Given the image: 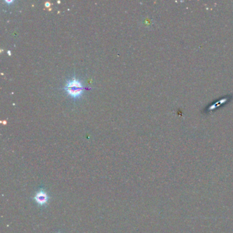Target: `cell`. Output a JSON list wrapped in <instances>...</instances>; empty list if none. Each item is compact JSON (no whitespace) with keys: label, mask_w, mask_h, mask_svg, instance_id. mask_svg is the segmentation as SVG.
Returning <instances> with one entry per match:
<instances>
[{"label":"cell","mask_w":233,"mask_h":233,"mask_svg":"<svg viewBox=\"0 0 233 233\" xmlns=\"http://www.w3.org/2000/svg\"><path fill=\"white\" fill-rule=\"evenodd\" d=\"M64 90L68 95L74 99H77L81 96L84 90V87L79 80L73 78L66 82Z\"/></svg>","instance_id":"1"},{"label":"cell","mask_w":233,"mask_h":233,"mask_svg":"<svg viewBox=\"0 0 233 233\" xmlns=\"http://www.w3.org/2000/svg\"><path fill=\"white\" fill-rule=\"evenodd\" d=\"M50 196L43 187H40L37 192L35 193L33 200L35 201L40 207H45L48 204Z\"/></svg>","instance_id":"2"},{"label":"cell","mask_w":233,"mask_h":233,"mask_svg":"<svg viewBox=\"0 0 233 233\" xmlns=\"http://www.w3.org/2000/svg\"><path fill=\"white\" fill-rule=\"evenodd\" d=\"M45 5L46 6H49V5H50V3L49 2H47L45 4Z\"/></svg>","instance_id":"3"},{"label":"cell","mask_w":233,"mask_h":233,"mask_svg":"<svg viewBox=\"0 0 233 233\" xmlns=\"http://www.w3.org/2000/svg\"><path fill=\"white\" fill-rule=\"evenodd\" d=\"M5 2H8V3H12V1H5Z\"/></svg>","instance_id":"4"},{"label":"cell","mask_w":233,"mask_h":233,"mask_svg":"<svg viewBox=\"0 0 233 233\" xmlns=\"http://www.w3.org/2000/svg\"><path fill=\"white\" fill-rule=\"evenodd\" d=\"M57 233H61V232H57Z\"/></svg>","instance_id":"5"}]
</instances>
